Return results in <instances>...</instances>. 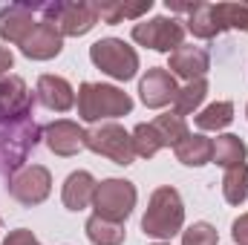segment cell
<instances>
[{"label":"cell","mask_w":248,"mask_h":245,"mask_svg":"<svg viewBox=\"0 0 248 245\" xmlns=\"http://www.w3.org/2000/svg\"><path fill=\"white\" fill-rule=\"evenodd\" d=\"M124 222H113V219H104L98 214H93L87 219V237L93 245H122L124 243Z\"/></svg>","instance_id":"7402d4cb"},{"label":"cell","mask_w":248,"mask_h":245,"mask_svg":"<svg viewBox=\"0 0 248 245\" xmlns=\"http://www.w3.org/2000/svg\"><path fill=\"white\" fill-rule=\"evenodd\" d=\"M139 92H141V101L150 110H159V107H168L176 98L179 87H176V78L165 66H150L147 75L139 81Z\"/></svg>","instance_id":"7c38bea8"},{"label":"cell","mask_w":248,"mask_h":245,"mask_svg":"<svg viewBox=\"0 0 248 245\" xmlns=\"http://www.w3.org/2000/svg\"><path fill=\"white\" fill-rule=\"evenodd\" d=\"M3 245H41V243H38V237H35L32 231L17 228V231H9V234H6Z\"/></svg>","instance_id":"f546056e"},{"label":"cell","mask_w":248,"mask_h":245,"mask_svg":"<svg viewBox=\"0 0 248 245\" xmlns=\"http://www.w3.org/2000/svg\"><path fill=\"white\" fill-rule=\"evenodd\" d=\"M231 237L237 245H248V214H243L240 219H234L231 225Z\"/></svg>","instance_id":"4dcf8cb0"},{"label":"cell","mask_w":248,"mask_h":245,"mask_svg":"<svg viewBox=\"0 0 248 245\" xmlns=\"http://www.w3.org/2000/svg\"><path fill=\"white\" fill-rule=\"evenodd\" d=\"M156 245H165V243H156Z\"/></svg>","instance_id":"d6a6232c"},{"label":"cell","mask_w":248,"mask_h":245,"mask_svg":"<svg viewBox=\"0 0 248 245\" xmlns=\"http://www.w3.org/2000/svg\"><path fill=\"white\" fill-rule=\"evenodd\" d=\"M182 225H185V205H182L179 190L170 184L156 187L141 216V231L156 240H170L182 231Z\"/></svg>","instance_id":"6da1fadb"},{"label":"cell","mask_w":248,"mask_h":245,"mask_svg":"<svg viewBox=\"0 0 248 245\" xmlns=\"http://www.w3.org/2000/svg\"><path fill=\"white\" fill-rule=\"evenodd\" d=\"M219 29H243L248 32V3H217Z\"/></svg>","instance_id":"4316f807"},{"label":"cell","mask_w":248,"mask_h":245,"mask_svg":"<svg viewBox=\"0 0 248 245\" xmlns=\"http://www.w3.org/2000/svg\"><path fill=\"white\" fill-rule=\"evenodd\" d=\"M246 156H248V147L240 136L225 133V136H217V138H214V159H211V162H217L219 168L246 165Z\"/></svg>","instance_id":"ffe728a7"},{"label":"cell","mask_w":248,"mask_h":245,"mask_svg":"<svg viewBox=\"0 0 248 245\" xmlns=\"http://www.w3.org/2000/svg\"><path fill=\"white\" fill-rule=\"evenodd\" d=\"M205 95H208V81H205V78L187 81L185 87L176 92V98H173V113L185 119L187 113H193V110L205 101Z\"/></svg>","instance_id":"d4e9b609"},{"label":"cell","mask_w":248,"mask_h":245,"mask_svg":"<svg viewBox=\"0 0 248 245\" xmlns=\"http://www.w3.org/2000/svg\"><path fill=\"white\" fill-rule=\"evenodd\" d=\"M20 49H23V55L32 58V61H49V58H55L63 49V38L52 23L41 20V23L32 29V35L20 44Z\"/></svg>","instance_id":"9a60e30c"},{"label":"cell","mask_w":248,"mask_h":245,"mask_svg":"<svg viewBox=\"0 0 248 245\" xmlns=\"http://www.w3.org/2000/svg\"><path fill=\"white\" fill-rule=\"evenodd\" d=\"M133 110V98L110 84H81L78 87V116L84 122H101V119H119Z\"/></svg>","instance_id":"7a4b0ae2"},{"label":"cell","mask_w":248,"mask_h":245,"mask_svg":"<svg viewBox=\"0 0 248 245\" xmlns=\"http://www.w3.org/2000/svg\"><path fill=\"white\" fill-rule=\"evenodd\" d=\"M234 122V104L231 101H217L211 107H205L199 116H196V127L199 130H208V133H217L222 127Z\"/></svg>","instance_id":"484cf974"},{"label":"cell","mask_w":248,"mask_h":245,"mask_svg":"<svg viewBox=\"0 0 248 245\" xmlns=\"http://www.w3.org/2000/svg\"><path fill=\"white\" fill-rule=\"evenodd\" d=\"M12 66H15V55L9 52V46H3V44H0V75H6Z\"/></svg>","instance_id":"1f68e13d"},{"label":"cell","mask_w":248,"mask_h":245,"mask_svg":"<svg viewBox=\"0 0 248 245\" xmlns=\"http://www.w3.org/2000/svg\"><path fill=\"white\" fill-rule=\"evenodd\" d=\"M187 29L193 32V38H202V41L222 35L217 23V3H193L187 12Z\"/></svg>","instance_id":"d6986e66"},{"label":"cell","mask_w":248,"mask_h":245,"mask_svg":"<svg viewBox=\"0 0 248 245\" xmlns=\"http://www.w3.org/2000/svg\"><path fill=\"white\" fill-rule=\"evenodd\" d=\"M44 6L38 3H12V6H3L0 9V38L9 41V44H23L32 29L41 23L35 20V12H41Z\"/></svg>","instance_id":"8fae6325"},{"label":"cell","mask_w":248,"mask_h":245,"mask_svg":"<svg viewBox=\"0 0 248 245\" xmlns=\"http://www.w3.org/2000/svg\"><path fill=\"white\" fill-rule=\"evenodd\" d=\"M173 150H176V159L187 168H202L214 159V141L205 138L202 133H187V138H182Z\"/></svg>","instance_id":"ac0fdd59"},{"label":"cell","mask_w":248,"mask_h":245,"mask_svg":"<svg viewBox=\"0 0 248 245\" xmlns=\"http://www.w3.org/2000/svg\"><path fill=\"white\" fill-rule=\"evenodd\" d=\"M208 69H211V58H208V52L202 46L182 44L179 49L170 52V63H168L170 75H179L185 81H199V78H205Z\"/></svg>","instance_id":"5bb4252c"},{"label":"cell","mask_w":248,"mask_h":245,"mask_svg":"<svg viewBox=\"0 0 248 245\" xmlns=\"http://www.w3.org/2000/svg\"><path fill=\"white\" fill-rule=\"evenodd\" d=\"M87 147L98 156H107L116 165H133L136 150H133V136L124 130L122 124H98L93 130H87Z\"/></svg>","instance_id":"8992f818"},{"label":"cell","mask_w":248,"mask_h":245,"mask_svg":"<svg viewBox=\"0 0 248 245\" xmlns=\"http://www.w3.org/2000/svg\"><path fill=\"white\" fill-rule=\"evenodd\" d=\"M222 193H225V202H228V205H243V202H246V196H248V165L225 168Z\"/></svg>","instance_id":"603a6c76"},{"label":"cell","mask_w":248,"mask_h":245,"mask_svg":"<svg viewBox=\"0 0 248 245\" xmlns=\"http://www.w3.org/2000/svg\"><path fill=\"white\" fill-rule=\"evenodd\" d=\"M95 179L87 173V170H75V173H69L66 176V182H63V205L69 208V211H84L87 205H93V196H95Z\"/></svg>","instance_id":"e0dca14e"},{"label":"cell","mask_w":248,"mask_h":245,"mask_svg":"<svg viewBox=\"0 0 248 245\" xmlns=\"http://www.w3.org/2000/svg\"><path fill=\"white\" fill-rule=\"evenodd\" d=\"M90 61L116 81H130L139 72V55L122 38H101L90 46Z\"/></svg>","instance_id":"5b68a950"},{"label":"cell","mask_w":248,"mask_h":245,"mask_svg":"<svg viewBox=\"0 0 248 245\" xmlns=\"http://www.w3.org/2000/svg\"><path fill=\"white\" fill-rule=\"evenodd\" d=\"M153 124V130H156V136H159V141H162V147H176L182 138H187V124L182 116H176V113H165V116H159Z\"/></svg>","instance_id":"cb8c5ba5"},{"label":"cell","mask_w":248,"mask_h":245,"mask_svg":"<svg viewBox=\"0 0 248 245\" xmlns=\"http://www.w3.org/2000/svg\"><path fill=\"white\" fill-rule=\"evenodd\" d=\"M41 12H44V20L52 23V26L61 32V38L87 35V32L98 23L95 6H93V3H84V0H58V3H46Z\"/></svg>","instance_id":"277c9868"},{"label":"cell","mask_w":248,"mask_h":245,"mask_svg":"<svg viewBox=\"0 0 248 245\" xmlns=\"http://www.w3.org/2000/svg\"><path fill=\"white\" fill-rule=\"evenodd\" d=\"M246 116H248V107H246Z\"/></svg>","instance_id":"836d02e7"},{"label":"cell","mask_w":248,"mask_h":245,"mask_svg":"<svg viewBox=\"0 0 248 245\" xmlns=\"http://www.w3.org/2000/svg\"><path fill=\"white\" fill-rule=\"evenodd\" d=\"M219 234L208 222H193L187 231H182V245H217Z\"/></svg>","instance_id":"f1b7e54d"},{"label":"cell","mask_w":248,"mask_h":245,"mask_svg":"<svg viewBox=\"0 0 248 245\" xmlns=\"http://www.w3.org/2000/svg\"><path fill=\"white\" fill-rule=\"evenodd\" d=\"M185 26L176 17H150L133 26V41L141 46H150L156 52H173L182 46Z\"/></svg>","instance_id":"ba28073f"},{"label":"cell","mask_w":248,"mask_h":245,"mask_svg":"<svg viewBox=\"0 0 248 245\" xmlns=\"http://www.w3.org/2000/svg\"><path fill=\"white\" fill-rule=\"evenodd\" d=\"M44 138L55 156H75L78 150L87 147V130H81L75 122H52L44 127Z\"/></svg>","instance_id":"4fadbf2b"},{"label":"cell","mask_w":248,"mask_h":245,"mask_svg":"<svg viewBox=\"0 0 248 245\" xmlns=\"http://www.w3.org/2000/svg\"><path fill=\"white\" fill-rule=\"evenodd\" d=\"M29 116H32V92H29L26 81L17 75L0 78V122L15 124L26 122Z\"/></svg>","instance_id":"30bf717a"},{"label":"cell","mask_w":248,"mask_h":245,"mask_svg":"<svg viewBox=\"0 0 248 245\" xmlns=\"http://www.w3.org/2000/svg\"><path fill=\"white\" fill-rule=\"evenodd\" d=\"M38 101L46 107V110H55V113H66L75 107V90L69 87V81L61 75H41L38 78Z\"/></svg>","instance_id":"2e32d148"},{"label":"cell","mask_w":248,"mask_h":245,"mask_svg":"<svg viewBox=\"0 0 248 245\" xmlns=\"http://www.w3.org/2000/svg\"><path fill=\"white\" fill-rule=\"evenodd\" d=\"M130 136H133V150H136V156H141V159H153V156L162 150V141H159L153 124H139Z\"/></svg>","instance_id":"83f0119b"},{"label":"cell","mask_w":248,"mask_h":245,"mask_svg":"<svg viewBox=\"0 0 248 245\" xmlns=\"http://www.w3.org/2000/svg\"><path fill=\"white\" fill-rule=\"evenodd\" d=\"M41 141V127L26 119V122L3 124L0 122V173H17L26 162V156L38 147Z\"/></svg>","instance_id":"3957f363"},{"label":"cell","mask_w":248,"mask_h":245,"mask_svg":"<svg viewBox=\"0 0 248 245\" xmlns=\"http://www.w3.org/2000/svg\"><path fill=\"white\" fill-rule=\"evenodd\" d=\"M93 208L104 219L124 222L133 214V208H136V187H133V182H127V179H104L101 184H95Z\"/></svg>","instance_id":"52a82bcc"},{"label":"cell","mask_w":248,"mask_h":245,"mask_svg":"<svg viewBox=\"0 0 248 245\" xmlns=\"http://www.w3.org/2000/svg\"><path fill=\"white\" fill-rule=\"evenodd\" d=\"M52 190V176L44 165H23L17 173L9 176V196L26 208L41 205Z\"/></svg>","instance_id":"9c48e42d"},{"label":"cell","mask_w":248,"mask_h":245,"mask_svg":"<svg viewBox=\"0 0 248 245\" xmlns=\"http://www.w3.org/2000/svg\"><path fill=\"white\" fill-rule=\"evenodd\" d=\"M95 15L104 23H122L124 17H139L144 12L153 9V0H141V3H122V0H104V3H93Z\"/></svg>","instance_id":"44dd1931"}]
</instances>
